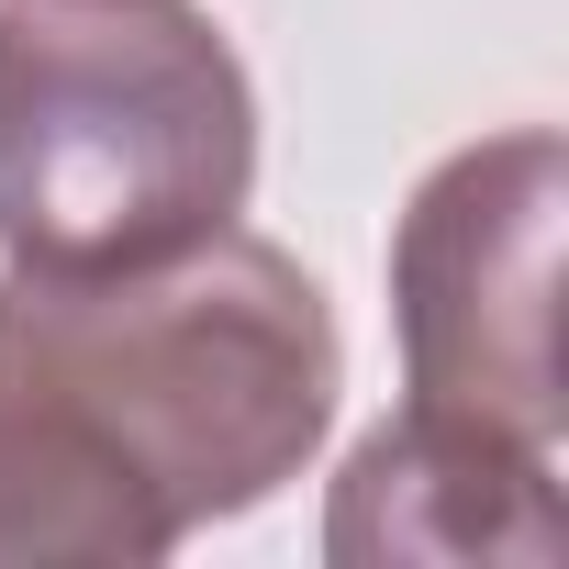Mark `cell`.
I'll return each instance as SVG.
<instances>
[{
    "instance_id": "obj_1",
    "label": "cell",
    "mask_w": 569,
    "mask_h": 569,
    "mask_svg": "<svg viewBox=\"0 0 569 569\" xmlns=\"http://www.w3.org/2000/svg\"><path fill=\"white\" fill-rule=\"evenodd\" d=\"M347 347L246 223L146 268H0V569H146L291 491Z\"/></svg>"
},
{
    "instance_id": "obj_2",
    "label": "cell",
    "mask_w": 569,
    "mask_h": 569,
    "mask_svg": "<svg viewBox=\"0 0 569 569\" xmlns=\"http://www.w3.org/2000/svg\"><path fill=\"white\" fill-rule=\"evenodd\" d=\"M257 190V90L190 0H0V257L146 268Z\"/></svg>"
},
{
    "instance_id": "obj_3",
    "label": "cell",
    "mask_w": 569,
    "mask_h": 569,
    "mask_svg": "<svg viewBox=\"0 0 569 569\" xmlns=\"http://www.w3.org/2000/svg\"><path fill=\"white\" fill-rule=\"evenodd\" d=\"M558 223L569 146L547 123L436 157L391 223V336L413 413L491 425L558 458L569 358H558Z\"/></svg>"
},
{
    "instance_id": "obj_4",
    "label": "cell",
    "mask_w": 569,
    "mask_h": 569,
    "mask_svg": "<svg viewBox=\"0 0 569 569\" xmlns=\"http://www.w3.org/2000/svg\"><path fill=\"white\" fill-rule=\"evenodd\" d=\"M325 558L336 569H558L569 558V513H558V458L491 425H447V413H391L347 447L336 469V513H325Z\"/></svg>"
}]
</instances>
